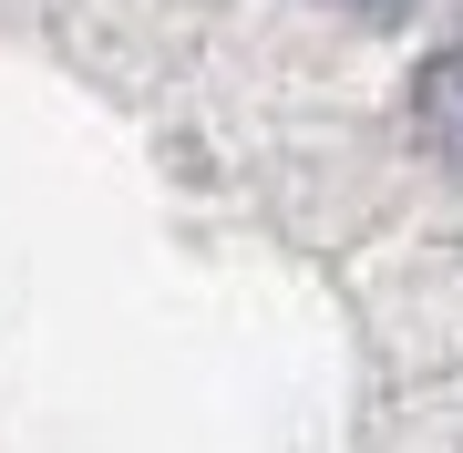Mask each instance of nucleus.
Instances as JSON below:
<instances>
[{
    "mask_svg": "<svg viewBox=\"0 0 463 453\" xmlns=\"http://www.w3.org/2000/svg\"><path fill=\"white\" fill-rule=\"evenodd\" d=\"M412 114H422V135L463 165V52H443V62H422V83H412Z\"/></svg>",
    "mask_w": 463,
    "mask_h": 453,
    "instance_id": "nucleus-1",
    "label": "nucleus"
},
{
    "mask_svg": "<svg viewBox=\"0 0 463 453\" xmlns=\"http://www.w3.org/2000/svg\"><path fill=\"white\" fill-rule=\"evenodd\" d=\"M340 11H361V21H392V11H412V0H340Z\"/></svg>",
    "mask_w": 463,
    "mask_h": 453,
    "instance_id": "nucleus-2",
    "label": "nucleus"
}]
</instances>
